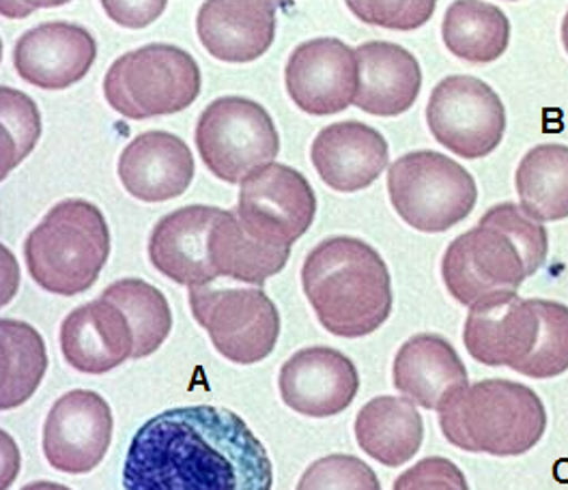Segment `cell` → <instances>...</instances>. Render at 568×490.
I'll return each mask as SVG.
<instances>
[{
  "label": "cell",
  "instance_id": "30bf717a",
  "mask_svg": "<svg viewBox=\"0 0 568 490\" xmlns=\"http://www.w3.org/2000/svg\"><path fill=\"white\" fill-rule=\"evenodd\" d=\"M426 123L435 141L465 160L494 153L506 132V112L496 91L471 75L444 78L430 93Z\"/></svg>",
  "mask_w": 568,
  "mask_h": 490
},
{
  "label": "cell",
  "instance_id": "8fae6325",
  "mask_svg": "<svg viewBox=\"0 0 568 490\" xmlns=\"http://www.w3.org/2000/svg\"><path fill=\"white\" fill-rule=\"evenodd\" d=\"M235 213L261 244L291 249L313 226L317 198L300 171L267 164L242 181Z\"/></svg>",
  "mask_w": 568,
  "mask_h": 490
},
{
  "label": "cell",
  "instance_id": "3957f363",
  "mask_svg": "<svg viewBox=\"0 0 568 490\" xmlns=\"http://www.w3.org/2000/svg\"><path fill=\"white\" fill-rule=\"evenodd\" d=\"M302 286L332 336H371L390 318V269L362 239L332 237L315 245L302 267Z\"/></svg>",
  "mask_w": 568,
  "mask_h": 490
},
{
  "label": "cell",
  "instance_id": "4dcf8cb0",
  "mask_svg": "<svg viewBox=\"0 0 568 490\" xmlns=\"http://www.w3.org/2000/svg\"><path fill=\"white\" fill-rule=\"evenodd\" d=\"M2 104V130H4V169L2 176L9 175L33 149L41 134V119L36 102L9 86L0 89Z\"/></svg>",
  "mask_w": 568,
  "mask_h": 490
},
{
  "label": "cell",
  "instance_id": "e0dca14e",
  "mask_svg": "<svg viewBox=\"0 0 568 490\" xmlns=\"http://www.w3.org/2000/svg\"><path fill=\"white\" fill-rule=\"evenodd\" d=\"M220 211L207 205H190L164 215L149 237L153 267L187 288L210 286L217 280L210 239Z\"/></svg>",
  "mask_w": 568,
  "mask_h": 490
},
{
  "label": "cell",
  "instance_id": "d4e9b609",
  "mask_svg": "<svg viewBox=\"0 0 568 490\" xmlns=\"http://www.w3.org/2000/svg\"><path fill=\"white\" fill-rule=\"evenodd\" d=\"M213 269L217 276L261 286L281 274L291 249L261 244L246 233L235 211H220L210 239Z\"/></svg>",
  "mask_w": 568,
  "mask_h": 490
},
{
  "label": "cell",
  "instance_id": "8d00e7d4",
  "mask_svg": "<svg viewBox=\"0 0 568 490\" xmlns=\"http://www.w3.org/2000/svg\"><path fill=\"white\" fill-rule=\"evenodd\" d=\"M562 41H565V48H567L568 52V13L567 18H565V24H562Z\"/></svg>",
  "mask_w": 568,
  "mask_h": 490
},
{
  "label": "cell",
  "instance_id": "7a4b0ae2",
  "mask_svg": "<svg viewBox=\"0 0 568 490\" xmlns=\"http://www.w3.org/2000/svg\"><path fill=\"white\" fill-rule=\"evenodd\" d=\"M547 252L545 226L521 207L501 203L448 245L442 278L448 293L471 308L489 297L517 293L545 265Z\"/></svg>",
  "mask_w": 568,
  "mask_h": 490
},
{
  "label": "cell",
  "instance_id": "6da1fadb",
  "mask_svg": "<svg viewBox=\"0 0 568 490\" xmlns=\"http://www.w3.org/2000/svg\"><path fill=\"white\" fill-rule=\"evenodd\" d=\"M274 465L231 409L175 407L144 421L123 462V490H272Z\"/></svg>",
  "mask_w": 568,
  "mask_h": 490
},
{
  "label": "cell",
  "instance_id": "e575fe53",
  "mask_svg": "<svg viewBox=\"0 0 568 490\" xmlns=\"http://www.w3.org/2000/svg\"><path fill=\"white\" fill-rule=\"evenodd\" d=\"M160 4L162 2H141V4H136V2H104V9L112 20H116L130 29H142L149 24L144 18H141L142 11L149 13V11L158 9Z\"/></svg>",
  "mask_w": 568,
  "mask_h": 490
},
{
  "label": "cell",
  "instance_id": "4316f807",
  "mask_svg": "<svg viewBox=\"0 0 568 490\" xmlns=\"http://www.w3.org/2000/svg\"><path fill=\"white\" fill-rule=\"evenodd\" d=\"M442 37L446 48L469 63H494L510 39V22L489 2H453L444 16Z\"/></svg>",
  "mask_w": 568,
  "mask_h": 490
},
{
  "label": "cell",
  "instance_id": "cb8c5ba5",
  "mask_svg": "<svg viewBox=\"0 0 568 490\" xmlns=\"http://www.w3.org/2000/svg\"><path fill=\"white\" fill-rule=\"evenodd\" d=\"M357 446L386 467H400L418 455L425 421L407 398L379 396L366 402L355 418Z\"/></svg>",
  "mask_w": 568,
  "mask_h": 490
},
{
  "label": "cell",
  "instance_id": "52a82bcc",
  "mask_svg": "<svg viewBox=\"0 0 568 490\" xmlns=\"http://www.w3.org/2000/svg\"><path fill=\"white\" fill-rule=\"evenodd\" d=\"M392 207L420 233H444L463 222L478 201L474 176L437 151H414L388 171Z\"/></svg>",
  "mask_w": 568,
  "mask_h": 490
},
{
  "label": "cell",
  "instance_id": "ffe728a7",
  "mask_svg": "<svg viewBox=\"0 0 568 490\" xmlns=\"http://www.w3.org/2000/svg\"><path fill=\"white\" fill-rule=\"evenodd\" d=\"M123 187L142 203L179 198L194 178V157L185 142L169 132H144L119 157Z\"/></svg>",
  "mask_w": 568,
  "mask_h": 490
},
{
  "label": "cell",
  "instance_id": "9a60e30c",
  "mask_svg": "<svg viewBox=\"0 0 568 490\" xmlns=\"http://www.w3.org/2000/svg\"><path fill=\"white\" fill-rule=\"evenodd\" d=\"M278 387L288 409L308 418H332L354 402L359 375L345 353L311 347L284 361Z\"/></svg>",
  "mask_w": 568,
  "mask_h": 490
},
{
  "label": "cell",
  "instance_id": "5bb4252c",
  "mask_svg": "<svg viewBox=\"0 0 568 490\" xmlns=\"http://www.w3.org/2000/svg\"><path fill=\"white\" fill-rule=\"evenodd\" d=\"M284 82L300 110L315 116L343 112L357 95L355 50L334 37L304 41L288 57Z\"/></svg>",
  "mask_w": 568,
  "mask_h": 490
},
{
  "label": "cell",
  "instance_id": "603a6c76",
  "mask_svg": "<svg viewBox=\"0 0 568 490\" xmlns=\"http://www.w3.org/2000/svg\"><path fill=\"white\" fill-rule=\"evenodd\" d=\"M392 381L414 405L428 411H437L448 396L469 386L459 353L437 334L414 336L398 349Z\"/></svg>",
  "mask_w": 568,
  "mask_h": 490
},
{
  "label": "cell",
  "instance_id": "83f0119b",
  "mask_svg": "<svg viewBox=\"0 0 568 490\" xmlns=\"http://www.w3.org/2000/svg\"><path fill=\"white\" fill-rule=\"evenodd\" d=\"M0 409L9 411L24 405L36 394L48 370V353L36 327L16 318L0 320Z\"/></svg>",
  "mask_w": 568,
  "mask_h": 490
},
{
  "label": "cell",
  "instance_id": "d6a6232c",
  "mask_svg": "<svg viewBox=\"0 0 568 490\" xmlns=\"http://www.w3.org/2000/svg\"><path fill=\"white\" fill-rule=\"evenodd\" d=\"M355 16L373 27H386L396 31L420 29L435 11V2H349Z\"/></svg>",
  "mask_w": 568,
  "mask_h": 490
},
{
  "label": "cell",
  "instance_id": "484cf974",
  "mask_svg": "<svg viewBox=\"0 0 568 490\" xmlns=\"http://www.w3.org/2000/svg\"><path fill=\"white\" fill-rule=\"evenodd\" d=\"M515 185L521 210L536 222H558L568 217V146H534L517 169Z\"/></svg>",
  "mask_w": 568,
  "mask_h": 490
},
{
  "label": "cell",
  "instance_id": "9c48e42d",
  "mask_svg": "<svg viewBox=\"0 0 568 490\" xmlns=\"http://www.w3.org/2000/svg\"><path fill=\"white\" fill-rule=\"evenodd\" d=\"M187 302L213 347L229 361L258 364L276 349L281 315L261 286H194Z\"/></svg>",
  "mask_w": 568,
  "mask_h": 490
},
{
  "label": "cell",
  "instance_id": "4fadbf2b",
  "mask_svg": "<svg viewBox=\"0 0 568 490\" xmlns=\"http://www.w3.org/2000/svg\"><path fill=\"white\" fill-rule=\"evenodd\" d=\"M540 327L538 299H521L517 293L496 295L471 306L463 343L476 361L521 372L536 353Z\"/></svg>",
  "mask_w": 568,
  "mask_h": 490
},
{
  "label": "cell",
  "instance_id": "d590c367",
  "mask_svg": "<svg viewBox=\"0 0 568 490\" xmlns=\"http://www.w3.org/2000/svg\"><path fill=\"white\" fill-rule=\"evenodd\" d=\"M20 490H71L68 487H63V484H57V482H45V480H41V482H33V484H27L24 489Z\"/></svg>",
  "mask_w": 568,
  "mask_h": 490
},
{
  "label": "cell",
  "instance_id": "ba28073f",
  "mask_svg": "<svg viewBox=\"0 0 568 490\" xmlns=\"http://www.w3.org/2000/svg\"><path fill=\"white\" fill-rule=\"evenodd\" d=\"M194 141L205 166L226 183H242L281 153V136L270 112L242 95H226L207 105L199 116Z\"/></svg>",
  "mask_w": 568,
  "mask_h": 490
},
{
  "label": "cell",
  "instance_id": "8992f818",
  "mask_svg": "<svg viewBox=\"0 0 568 490\" xmlns=\"http://www.w3.org/2000/svg\"><path fill=\"white\" fill-rule=\"evenodd\" d=\"M201 68L173 43H149L119 57L104 78V95L125 119L178 114L201 95Z\"/></svg>",
  "mask_w": 568,
  "mask_h": 490
},
{
  "label": "cell",
  "instance_id": "d6986e66",
  "mask_svg": "<svg viewBox=\"0 0 568 490\" xmlns=\"http://www.w3.org/2000/svg\"><path fill=\"white\" fill-rule=\"evenodd\" d=\"M196 31L213 59L250 63L276 37V4L267 0H210L196 16Z\"/></svg>",
  "mask_w": 568,
  "mask_h": 490
},
{
  "label": "cell",
  "instance_id": "f546056e",
  "mask_svg": "<svg viewBox=\"0 0 568 490\" xmlns=\"http://www.w3.org/2000/svg\"><path fill=\"white\" fill-rule=\"evenodd\" d=\"M540 338L532 359L519 375L530 379H551L568 370V306L538 299Z\"/></svg>",
  "mask_w": 568,
  "mask_h": 490
},
{
  "label": "cell",
  "instance_id": "277c9868",
  "mask_svg": "<svg viewBox=\"0 0 568 490\" xmlns=\"http://www.w3.org/2000/svg\"><path fill=\"white\" fill-rule=\"evenodd\" d=\"M437 414L448 443L474 455H526L547 430L540 396L506 379L462 387L439 405Z\"/></svg>",
  "mask_w": 568,
  "mask_h": 490
},
{
  "label": "cell",
  "instance_id": "2e32d148",
  "mask_svg": "<svg viewBox=\"0 0 568 490\" xmlns=\"http://www.w3.org/2000/svg\"><path fill=\"white\" fill-rule=\"evenodd\" d=\"M98 59V43L84 27L45 22L27 31L13 48L18 75L45 91H63L87 78Z\"/></svg>",
  "mask_w": 568,
  "mask_h": 490
},
{
  "label": "cell",
  "instance_id": "7c38bea8",
  "mask_svg": "<svg viewBox=\"0 0 568 490\" xmlns=\"http://www.w3.org/2000/svg\"><path fill=\"white\" fill-rule=\"evenodd\" d=\"M112 426L110 405L98 391H68L52 405L43 423V455L61 473H89L106 456Z\"/></svg>",
  "mask_w": 568,
  "mask_h": 490
},
{
  "label": "cell",
  "instance_id": "836d02e7",
  "mask_svg": "<svg viewBox=\"0 0 568 490\" xmlns=\"http://www.w3.org/2000/svg\"><path fill=\"white\" fill-rule=\"evenodd\" d=\"M394 490H469L462 469L442 456H428L400 473Z\"/></svg>",
  "mask_w": 568,
  "mask_h": 490
},
{
  "label": "cell",
  "instance_id": "44dd1931",
  "mask_svg": "<svg viewBox=\"0 0 568 490\" xmlns=\"http://www.w3.org/2000/svg\"><path fill=\"white\" fill-rule=\"evenodd\" d=\"M321 178L336 192H359L386 171L390 146L382 132L359 121L323 127L311 149Z\"/></svg>",
  "mask_w": 568,
  "mask_h": 490
},
{
  "label": "cell",
  "instance_id": "ac0fdd59",
  "mask_svg": "<svg viewBox=\"0 0 568 490\" xmlns=\"http://www.w3.org/2000/svg\"><path fill=\"white\" fill-rule=\"evenodd\" d=\"M134 331L128 316L104 297L65 316L61 350L73 370L104 375L134 355Z\"/></svg>",
  "mask_w": 568,
  "mask_h": 490
},
{
  "label": "cell",
  "instance_id": "f1b7e54d",
  "mask_svg": "<svg viewBox=\"0 0 568 490\" xmlns=\"http://www.w3.org/2000/svg\"><path fill=\"white\" fill-rule=\"evenodd\" d=\"M102 297L112 302L128 316L134 331L132 359L149 357L160 349L173 329V313L160 288L139 278L112 282Z\"/></svg>",
  "mask_w": 568,
  "mask_h": 490
},
{
  "label": "cell",
  "instance_id": "1f68e13d",
  "mask_svg": "<svg viewBox=\"0 0 568 490\" xmlns=\"http://www.w3.org/2000/svg\"><path fill=\"white\" fill-rule=\"evenodd\" d=\"M295 490H382L377 473L357 456L329 455L315 460Z\"/></svg>",
  "mask_w": 568,
  "mask_h": 490
},
{
  "label": "cell",
  "instance_id": "5b68a950",
  "mask_svg": "<svg viewBox=\"0 0 568 490\" xmlns=\"http://www.w3.org/2000/svg\"><path fill=\"white\" fill-rule=\"evenodd\" d=\"M110 256V231L102 210L68 198L43 215L24 242L31 278L54 295H80L91 288Z\"/></svg>",
  "mask_w": 568,
  "mask_h": 490
},
{
  "label": "cell",
  "instance_id": "7402d4cb",
  "mask_svg": "<svg viewBox=\"0 0 568 490\" xmlns=\"http://www.w3.org/2000/svg\"><path fill=\"white\" fill-rule=\"evenodd\" d=\"M357 95L354 104L375 116H398L416 104L423 89L418 59L398 43L368 41L355 48Z\"/></svg>",
  "mask_w": 568,
  "mask_h": 490
}]
</instances>
